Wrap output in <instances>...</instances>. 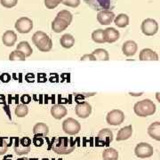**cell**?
<instances>
[{
  "instance_id": "cell-25",
  "label": "cell",
  "mask_w": 160,
  "mask_h": 160,
  "mask_svg": "<svg viewBox=\"0 0 160 160\" xmlns=\"http://www.w3.org/2000/svg\"><path fill=\"white\" fill-rule=\"evenodd\" d=\"M60 43H61V46H62L63 48L69 49L75 45L74 37L70 34H64L61 38Z\"/></svg>"
},
{
  "instance_id": "cell-21",
  "label": "cell",
  "mask_w": 160,
  "mask_h": 160,
  "mask_svg": "<svg viewBox=\"0 0 160 160\" xmlns=\"http://www.w3.org/2000/svg\"><path fill=\"white\" fill-rule=\"evenodd\" d=\"M148 134L152 139L159 142L160 141V122L157 121L152 123L148 128Z\"/></svg>"
},
{
  "instance_id": "cell-5",
  "label": "cell",
  "mask_w": 160,
  "mask_h": 160,
  "mask_svg": "<svg viewBox=\"0 0 160 160\" xmlns=\"http://www.w3.org/2000/svg\"><path fill=\"white\" fill-rule=\"evenodd\" d=\"M32 141L29 137L17 138L14 144V151L19 156H23L29 153L30 151V146H31Z\"/></svg>"
},
{
  "instance_id": "cell-16",
  "label": "cell",
  "mask_w": 160,
  "mask_h": 160,
  "mask_svg": "<svg viewBox=\"0 0 160 160\" xmlns=\"http://www.w3.org/2000/svg\"><path fill=\"white\" fill-rule=\"evenodd\" d=\"M68 110L65 106L62 104H55L51 108V115L55 119H62L65 116H67Z\"/></svg>"
},
{
  "instance_id": "cell-23",
  "label": "cell",
  "mask_w": 160,
  "mask_h": 160,
  "mask_svg": "<svg viewBox=\"0 0 160 160\" xmlns=\"http://www.w3.org/2000/svg\"><path fill=\"white\" fill-rule=\"evenodd\" d=\"M16 50L20 51L21 52H22L23 54L25 55V57H29L32 54V52H33L32 47L30 46L29 42H27V41H22V42H20L17 45Z\"/></svg>"
},
{
  "instance_id": "cell-37",
  "label": "cell",
  "mask_w": 160,
  "mask_h": 160,
  "mask_svg": "<svg viewBox=\"0 0 160 160\" xmlns=\"http://www.w3.org/2000/svg\"><path fill=\"white\" fill-rule=\"evenodd\" d=\"M17 160H30L29 158H18Z\"/></svg>"
},
{
  "instance_id": "cell-31",
  "label": "cell",
  "mask_w": 160,
  "mask_h": 160,
  "mask_svg": "<svg viewBox=\"0 0 160 160\" xmlns=\"http://www.w3.org/2000/svg\"><path fill=\"white\" fill-rule=\"evenodd\" d=\"M25 55L23 54L22 52H21L20 51H12L9 55V60L10 61H25Z\"/></svg>"
},
{
  "instance_id": "cell-4",
  "label": "cell",
  "mask_w": 160,
  "mask_h": 160,
  "mask_svg": "<svg viewBox=\"0 0 160 160\" xmlns=\"http://www.w3.org/2000/svg\"><path fill=\"white\" fill-rule=\"evenodd\" d=\"M88 6L96 11H110L115 6V0H84Z\"/></svg>"
},
{
  "instance_id": "cell-20",
  "label": "cell",
  "mask_w": 160,
  "mask_h": 160,
  "mask_svg": "<svg viewBox=\"0 0 160 160\" xmlns=\"http://www.w3.org/2000/svg\"><path fill=\"white\" fill-rule=\"evenodd\" d=\"M49 133V127L45 123H37L33 127V134L36 137H46Z\"/></svg>"
},
{
  "instance_id": "cell-34",
  "label": "cell",
  "mask_w": 160,
  "mask_h": 160,
  "mask_svg": "<svg viewBox=\"0 0 160 160\" xmlns=\"http://www.w3.org/2000/svg\"><path fill=\"white\" fill-rule=\"evenodd\" d=\"M0 3L6 8H12L17 5L18 0H0Z\"/></svg>"
},
{
  "instance_id": "cell-30",
  "label": "cell",
  "mask_w": 160,
  "mask_h": 160,
  "mask_svg": "<svg viewBox=\"0 0 160 160\" xmlns=\"http://www.w3.org/2000/svg\"><path fill=\"white\" fill-rule=\"evenodd\" d=\"M56 17L62 19L65 22H67L69 23V24H70L71 22H72V20H73V15H72V13L69 11H68V10H62V11L59 12L57 13V16H56Z\"/></svg>"
},
{
  "instance_id": "cell-17",
  "label": "cell",
  "mask_w": 160,
  "mask_h": 160,
  "mask_svg": "<svg viewBox=\"0 0 160 160\" xmlns=\"http://www.w3.org/2000/svg\"><path fill=\"white\" fill-rule=\"evenodd\" d=\"M140 61H158V55L155 51L149 48H144L140 52Z\"/></svg>"
},
{
  "instance_id": "cell-1",
  "label": "cell",
  "mask_w": 160,
  "mask_h": 160,
  "mask_svg": "<svg viewBox=\"0 0 160 160\" xmlns=\"http://www.w3.org/2000/svg\"><path fill=\"white\" fill-rule=\"evenodd\" d=\"M76 144L72 139L68 137H55L51 144V149L58 155H69L74 151Z\"/></svg>"
},
{
  "instance_id": "cell-22",
  "label": "cell",
  "mask_w": 160,
  "mask_h": 160,
  "mask_svg": "<svg viewBox=\"0 0 160 160\" xmlns=\"http://www.w3.org/2000/svg\"><path fill=\"white\" fill-rule=\"evenodd\" d=\"M132 134V126H125V127L121 128L118 132L117 141L118 142H122V141L127 140V139L131 137Z\"/></svg>"
},
{
  "instance_id": "cell-35",
  "label": "cell",
  "mask_w": 160,
  "mask_h": 160,
  "mask_svg": "<svg viewBox=\"0 0 160 160\" xmlns=\"http://www.w3.org/2000/svg\"><path fill=\"white\" fill-rule=\"evenodd\" d=\"M8 149V143L4 138L0 137V156L4 155L7 151Z\"/></svg>"
},
{
  "instance_id": "cell-12",
  "label": "cell",
  "mask_w": 160,
  "mask_h": 160,
  "mask_svg": "<svg viewBox=\"0 0 160 160\" xmlns=\"http://www.w3.org/2000/svg\"><path fill=\"white\" fill-rule=\"evenodd\" d=\"M76 115L80 118H86L92 113V106L87 102H79L77 104L75 108Z\"/></svg>"
},
{
  "instance_id": "cell-28",
  "label": "cell",
  "mask_w": 160,
  "mask_h": 160,
  "mask_svg": "<svg viewBox=\"0 0 160 160\" xmlns=\"http://www.w3.org/2000/svg\"><path fill=\"white\" fill-rule=\"evenodd\" d=\"M92 39L93 42L97 44H104L106 43L105 37H104V30L103 29H96L92 33Z\"/></svg>"
},
{
  "instance_id": "cell-26",
  "label": "cell",
  "mask_w": 160,
  "mask_h": 160,
  "mask_svg": "<svg viewBox=\"0 0 160 160\" xmlns=\"http://www.w3.org/2000/svg\"><path fill=\"white\" fill-rule=\"evenodd\" d=\"M102 158L103 160H118V152L113 148H108L103 151Z\"/></svg>"
},
{
  "instance_id": "cell-18",
  "label": "cell",
  "mask_w": 160,
  "mask_h": 160,
  "mask_svg": "<svg viewBox=\"0 0 160 160\" xmlns=\"http://www.w3.org/2000/svg\"><path fill=\"white\" fill-rule=\"evenodd\" d=\"M69 26V23L59 17H55V19L52 22V29L55 33H61V32H62L63 30H65Z\"/></svg>"
},
{
  "instance_id": "cell-24",
  "label": "cell",
  "mask_w": 160,
  "mask_h": 160,
  "mask_svg": "<svg viewBox=\"0 0 160 160\" xmlns=\"http://www.w3.org/2000/svg\"><path fill=\"white\" fill-rule=\"evenodd\" d=\"M113 22L118 28H126L129 24V16L126 13H120L114 18Z\"/></svg>"
},
{
  "instance_id": "cell-10",
  "label": "cell",
  "mask_w": 160,
  "mask_h": 160,
  "mask_svg": "<svg viewBox=\"0 0 160 160\" xmlns=\"http://www.w3.org/2000/svg\"><path fill=\"white\" fill-rule=\"evenodd\" d=\"M14 27L19 33L27 34L33 29V22L28 17H22L16 21Z\"/></svg>"
},
{
  "instance_id": "cell-27",
  "label": "cell",
  "mask_w": 160,
  "mask_h": 160,
  "mask_svg": "<svg viewBox=\"0 0 160 160\" xmlns=\"http://www.w3.org/2000/svg\"><path fill=\"white\" fill-rule=\"evenodd\" d=\"M92 54L98 61H109V52L106 51L105 49H102V48L95 49L94 51L92 52Z\"/></svg>"
},
{
  "instance_id": "cell-33",
  "label": "cell",
  "mask_w": 160,
  "mask_h": 160,
  "mask_svg": "<svg viewBox=\"0 0 160 160\" xmlns=\"http://www.w3.org/2000/svg\"><path fill=\"white\" fill-rule=\"evenodd\" d=\"M62 4L69 7L77 8L80 5V0H62Z\"/></svg>"
},
{
  "instance_id": "cell-32",
  "label": "cell",
  "mask_w": 160,
  "mask_h": 160,
  "mask_svg": "<svg viewBox=\"0 0 160 160\" xmlns=\"http://www.w3.org/2000/svg\"><path fill=\"white\" fill-rule=\"evenodd\" d=\"M62 3V0H45V6L48 9H54Z\"/></svg>"
},
{
  "instance_id": "cell-6",
  "label": "cell",
  "mask_w": 160,
  "mask_h": 160,
  "mask_svg": "<svg viewBox=\"0 0 160 160\" xmlns=\"http://www.w3.org/2000/svg\"><path fill=\"white\" fill-rule=\"evenodd\" d=\"M62 130L65 133L69 135H75L78 133L81 130V125L78 120L69 118L63 121Z\"/></svg>"
},
{
  "instance_id": "cell-11",
  "label": "cell",
  "mask_w": 160,
  "mask_h": 160,
  "mask_svg": "<svg viewBox=\"0 0 160 160\" xmlns=\"http://www.w3.org/2000/svg\"><path fill=\"white\" fill-rule=\"evenodd\" d=\"M96 141L102 146H109L113 141V132L109 128H104L99 132Z\"/></svg>"
},
{
  "instance_id": "cell-2",
  "label": "cell",
  "mask_w": 160,
  "mask_h": 160,
  "mask_svg": "<svg viewBox=\"0 0 160 160\" xmlns=\"http://www.w3.org/2000/svg\"><path fill=\"white\" fill-rule=\"evenodd\" d=\"M157 110V107L151 100L145 99L142 101H140L134 104L133 106V111L137 115L138 117L141 118H146L149 116H152L155 114Z\"/></svg>"
},
{
  "instance_id": "cell-15",
  "label": "cell",
  "mask_w": 160,
  "mask_h": 160,
  "mask_svg": "<svg viewBox=\"0 0 160 160\" xmlns=\"http://www.w3.org/2000/svg\"><path fill=\"white\" fill-rule=\"evenodd\" d=\"M104 30V37H105V41L106 43L109 44H112L115 43L116 41H118L120 37L119 31L118 29H116L115 28H107Z\"/></svg>"
},
{
  "instance_id": "cell-29",
  "label": "cell",
  "mask_w": 160,
  "mask_h": 160,
  "mask_svg": "<svg viewBox=\"0 0 160 160\" xmlns=\"http://www.w3.org/2000/svg\"><path fill=\"white\" fill-rule=\"evenodd\" d=\"M29 113V108L26 104H18L15 109V115L18 118H24Z\"/></svg>"
},
{
  "instance_id": "cell-36",
  "label": "cell",
  "mask_w": 160,
  "mask_h": 160,
  "mask_svg": "<svg viewBox=\"0 0 160 160\" xmlns=\"http://www.w3.org/2000/svg\"><path fill=\"white\" fill-rule=\"evenodd\" d=\"M80 60L81 61H96V59L94 58V56L92 53L91 54H85V55H83Z\"/></svg>"
},
{
  "instance_id": "cell-19",
  "label": "cell",
  "mask_w": 160,
  "mask_h": 160,
  "mask_svg": "<svg viewBox=\"0 0 160 160\" xmlns=\"http://www.w3.org/2000/svg\"><path fill=\"white\" fill-rule=\"evenodd\" d=\"M17 41V35L12 30H6L2 37V42L6 46H12Z\"/></svg>"
},
{
  "instance_id": "cell-14",
  "label": "cell",
  "mask_w": 160,
  "mask_h": 160,
  "mask_svg": "<svg viewBox=\"0 0 160 160\" xmlns=\"http://www.w3.org/2000/svg\"><path fill=\"white\" fill-rule=\"evenodd\" d=\"M138 51V45L132 40H127L126 41L123 46H122V52L123 53L127 56V57H130V56H133Z\"/></svg>"
},
{
  "instance_id": "cell-8",
  "label": "cell",
  "mask_w": 160,
  "mask_h": 160,
  "mask_svg": "<svg viewBox=\"0 0 160 160\" xmlns=\"http://www.w3.org/2000/svg\"><path fill=\"white\" fill-rule=\"evenodd\" d=\"M141 29L145 36H154L158 31V24L154 19L148 18L142 22Z\"/></svg>"
},
{
  "instance_id": "cell-9",
  "label": "cell",
  "mask_w": 160,
  "mask_h": 160,
  "mask_svg": "<svg viewBox=\"0 0 160 160\" xmlns=\"http://www.w3.org/2000/svg\"><path fill=\"white\" fill-rule=\"evenodd\" d=\"M106 121L110 126H119L125 121V114L120 109H113L107 114Z\"/></svg>"
},
{
  "instance_id": "cell-13",
  "label": "cell",
  "mask_w": 160,
  "mask_h": 160,
  "mask_svg": "<svg viewBox=\"0 0 160 160\" xmlns=\"http://www.w3.org/2000/svg\"><path fill=\"white\" fill-rule=\"evenodd\" d=\"M115 13L109 10L100 11L97 14V21L102 25H109L114 21Z\"/></svg>"
},
{
  "instance_id": "cell-7",
  "label": "cell",
  "mask_w": 160,
  "mask_h": 160,
  "mask_svg": "<svg viewBox=\"0 0 160 160\" xmlns=\"http://www.w3.org/2000/svg\"><path fill=\"white\" fill-rule=\"evenodd\" d=\"M134 153L139 158H148L154 154V149L149 143L140 142L136 145Z\"/></svg>"
},
{
  "instance_id": "cell-3",
  "label": "cell",
  "mask_w": 160,
  "mask_h": 160,
  "mask_svg": "<svg viewBox=\"0 0 160 160\" xmlns=\"http://www.w3.org/2000/svg\"><path fill=\"white\" fill-rule=\"evenodd\" d=\"M32 42L40 52H50L52 48V39L43 31H37L32 36Z\"/></svg>"
}]
</instances>
